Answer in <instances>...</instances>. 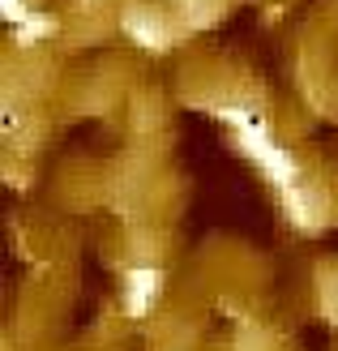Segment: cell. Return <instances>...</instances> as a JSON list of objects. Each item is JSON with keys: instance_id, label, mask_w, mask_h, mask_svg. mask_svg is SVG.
<instances>
[{"instance_id": "cell-2", "label": "cell", "mask_w": 338, "mask_h": 351, "mask_svg": "<svg viewBox=\"0 0 338 351\" xmlns=\"http://www.w3.org/2000/svg\"><path fill=\"white\" fill-rule=\"evenodd\" d=\"M158 291H163V274L158 266H129L124 270V287H120V300H124V313L129 317H146L154 308Z\"/></svg>"}, {"instance_id": "cell-7", "label": "cell", "mask_w": 338, "mask_h": 351, "mask_svg": "<svg viewBox=\"0 0 338 351\" xmlns=\"http://www.w3.org/2000/svg\"><path fill=\"white\" fill-rule=\"evenodd\" d=\"M0 13H5V22H13V26H17L30 9H26V0H0Z\"/></svg>"}, {"instance_id": "cell-4", "label": "cell", "mask_w": 338, "mask_h": 351, "mask_svg": "<svg viewBox=\"0 0 338 351\" xmlns=\"http://www.w3.org/2000/svg\"><path fill=\"white\" fill-rule=\"evenodd\" d=\"M51 30H56V17H51V13H34V9H30L22 22H17V43H22V47H34V43H43Z\"/></svg>"}, {"instance_id": "cell-6", "label": "cell", "mask_w": 338, "mask_h": 351, "mask_svg": "<svg viewBox=\"0 0 338 351\" xmlns=\"http://www.w3.org/2000/svg\"><path fill=\"white\" fill-rule=\"evenodd\" d=\"M322 308L330 322H338V278L334 274H322Z\"/></svg>"}, {"instance_id": "cell-3", "label": "cell", "mask_w": 338, "mask_h": 351, "mask_svg": "<svg viewBox=\"0 0 338 351\" xmlns=\"http://www.w3.org/2000/svg\"><path fill=\"white\" fill-rule=\"evenodd\" d=\"M278 197H282V210H287V219L300 227V232H317V227L326 223V202H322V193L309 189L304 180L291 184V189H282Z\"/></svg>"}, {"instance_id": "cell-5", "label": "cell", "mask_w": 338, "mask_h": 351, "mask_svg": "<svg viewBox=\"0 0 338 351\" xmlns=\"http://www.w3.org/2000/svg\"><path fill=\"white\" fill-rule=\"evenodd\" d=\"M180 5H184L193 26H210L219 17V0H180Z\"/></svg>"}, {"instance_id": "cell-1", "label": "cell", "mask_w": 338, "mask_h": 351, "mask_svg": "<svg viewBox=\"0 0 338 351\" xmlns=\"http://www.w3.org/2000/svg\"><path fill=\"white\" fill-rule=\"evenodd\" d=\"M120 30L129 34L137 47H146V51H163V47L171 43L167 17L158 13V9H150L146 0H129V5H124V13H120Z\"/></svg>"}]
</instances>
